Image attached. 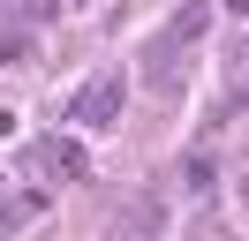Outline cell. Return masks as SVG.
<instances>
[{
  "label": "cell",
  "instance_id": "obj_1",
  "mask_svg": "<svg viewBox=\"0 0 249 241\" xmlns=\"http://www.w3.org/2000/svg\"><path fill=\"white\" fill-rule=\"evenodd\" d=\"M31 166H38L46 181H83V173H91V151H83L76 136H46V143L31 151Z\"/></svg>",
  "mask_w": 249,
  "mask_h": 241
},
{
  "label": "cell",
  "instance_id": "obj_2",
  "mask_svg": "<svg viewBox=\"0 0 249 241\" xmlns=\"http://www.w3.org/2000/svg\"><path fill=\"white\" fill-rule=\"evenodd\" d=\"M76 120H83V128H113V120H121V75L83 83V90H76Z\"/></svg>",
  "mask_w": 249,
  "mask_h": 241
},
{
  "label": "cell",
  "instance_id": "obj_3",
  "mask_svg": "<svg viewBox=\"0 0 249 241\" xmlns=\"http://www.w3.org/2000/svg\"><path fill=\"white\" fill-rule=\"evenodd\" d=\"M204 23H212V8H204V0H189V8L174 15V30H166L159 45H166V53H181V45H196V38H204Z\"/></svg>",
  "mask_w": 249,
  "mask_h": 241
},
{
  "label": "cell",
  "instance_id": "obj_4",
  "mask_svg": "<svg viewBox=\"0 0 249 241\" xmlns=\"http://www.w3.org/2000/svg\"><path fill=\"white\" fill-rule=\"evenodd\" d=\"M38 204H46L38 189H31V196H0V234H16V226H31V219H38Z\"/></svg>",
  "mask_w": 249,
  "mask_h": 241
},
{
  "label": "cell",
  "instance_id": "obj_5",
  "mask_svg": "<svg viewBox=\"0 0 249 241\" xmlns=\"http://www.w3.org/2000/svg\"><path fill=\"white\" fill-rule=\"evenodd\" d=\"M242 196H249V181H242Z\"/></svg>",
  "mask_w": 249,
  "mask_h": 241
}]
</instances>
